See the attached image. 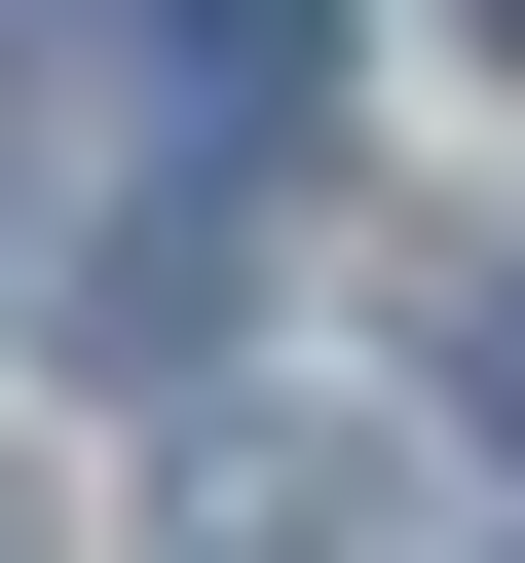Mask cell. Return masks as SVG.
Masks as SVG:
<instances>
[{
    "label": "cell",
    "instance_id": "6da1fadb",
    "mask_svg": "<svg viewBox=\"0 0 525 563\" xmlns=\"http://www.w3.org/2000/svg\"><path fill=\"white\" fill-rule=\"evenodd\" d=\"M150 563H413V451L376 413H188L150 451Z\"/></svg>",
    "mask_w": 525,
    "mask_h": 563
},
{
    "label": "cell",
    "instance_id": "7a4b0ae2",
    "mask_svg": "<svg viewBox=\"0 0 525 563\" xmlns=\"http://www.w3.org/2000/svg\"><path fill=\"white\" fill-rule=\"evenodd\" d=\"M76 339H113V376H188V339H225V151H188V188H113V225H76Z\"/></svg>",
    "mask_w": 525,
    "mask_h": 563
},
{
    "label": "cell",
    "instance_id": "3957f363",
    "mask_svg": "<svg viewBox=\"0 0 525 563\" xmlns=\"http://www.w3.org/2000/svg\"><path fill=\"white\" fill-rule=\"evenodd\" d=\"M450 376H488V451H525V263H488V301H450Z\"/></svg>",
    "mask_w": 525,
    "mask_h": 563
},
{
    "label": "cell",
    "instance_id": "277c9868",
    "mask_svg": "<svg viewBox=\"0 0 525 563\" xmlns=\"http://www.w3.org/2000/svg\"><path fill=\"white\" fill-rule=\"evenodd\" d=\"M0 563H38V488H0Z\"/></svg>",
    "mask_w": 525,
    "mask_h": 563
},
{
    "label": "cell",
    "instance_id": "5b68a950",
    "mask_svg": "<svg viewBox=\"0 0 525 563\" xmlns=\"http://www.w3.org/2000/svg\"><path fill=\"white\" fill-rule=\"evenodd\" d=\"M450 38H525V0H450Z\"/></svg>",
    "mask_w": 525,
    "mask_h": 563
}]
</instances>
